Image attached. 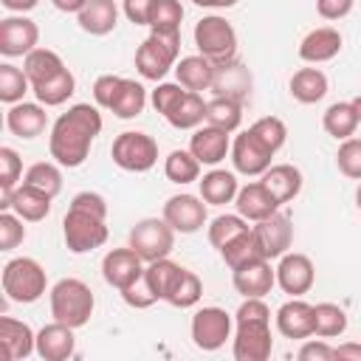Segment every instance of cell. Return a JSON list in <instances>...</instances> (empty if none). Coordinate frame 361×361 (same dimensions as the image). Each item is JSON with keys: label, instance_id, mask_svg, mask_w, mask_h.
<instances>
[{"label": "cell", "instance_id": "cell-1", "mask_svg": "<svg viewBox=\"0 0 361 361\" xmlns=\"http://www.w3.org/2000/svg\"><path fill=\"white\" fill-rule=\"evenodd\" d=\"M102 133V113L99 104L90 102H79L71 104L51 127L48 135V149L51 158L65 166V169H76L87 161L90 147L96 141V135Z\"/></svg>", "mask_w": 361, "mask_h": 361}, {"label": "cell", "instance_id": "cell-2", "mask_svg": "<svg viewBox=\"0 0 361 361\" xmlns=\"http://www.w3.org/2000/svg\"><path fill=\"white\" fill-rule=\"evenodd\" d=\"M271 350V307L259 296H248L240 302L234 313L231 355L234 361H268Z\"/></svg>", "mask_w": 361, "mask_h": 361}, {"label": "cell", "instance_id": "cell-3", "mask_svg": "<svg viewBox=\"0 0 361 361\" xmlns=\"http://www.w3.org/2000/svg\"><path fill=\"white\" fill-rule=\"evenodd\" d=\"M48 302H51V316L73 330L85 327L96 310V296L90 290L87 282L76 279V276H65L59 279L51 290H48Z\"/></svg>", "mask_w": 361, "mask_h": 361}, {"label": "cell", "instance_id": "cell-4", "mask_svg": "<svg viewBox=\"0 0 361 361\" xmlns=\"http://www.w3.org/2000/svg\"><path fill=\"white\" fill-rule=\"evenodd\" d=\"M3 293L8 302L34 305L48 290V274L34 257H14L3 265Z\"/></svg>", "mask_w": 361, "mask_h": 361}, {"label": "cell", "instance_id": "cell-5", "mask_svg": "<svg viewBox=\"0 0 361 361\" xmlns=\"http://www.w3.org/2000/svg\"><path fill=\"white\" fill-rule=\"evenodd\" d=\"M180 56V34L149 31V37L135 48V71L141 79L161 82L169 71H175Z\"/></svg>", "mask_w": 361, "mask_h": 361}, {"label": "cell", "instance_id": "cell-6", "mask_svg": "<svg viewBox=\"0 0 361 361\" xmlns=\"http://www.w3.org/2000/svg\"><path fill=\"white\" fill-rule=\"evenodd\" d=\"M62 237L71 254H87L107 243L110 228L107 217L93 214L82 206H68V214L62 217Z\"/></svg>", "mask_w": 361, "mask_h": 361}, {"label": "cell", "instance_id": "cell-7", "mask_svg": "<svg viewBox=\"0 0 361 361\" xmlns=\"http://www.w3.org/2000/svg\"><path fill=\"white\" fill-rule=\"evenodd\" d=\"M195 45H197V54H203L214 65H226V62L237 59V31L220 14H209V17L197 20Z\"/></svg>", "mask_w": 361, "mask_h": 361}, {"label": "cell", "instance_id": "cell-8", "mask_svg": "<svg viewBox=\"0 0 361 361\" xmlns=\"http://www.w3.org/2000/svg\"><path fill=\"white\" fill-rule=\"evenodd\" d=\"M110 158L124 172H149L158 164V141L141 130H124L113 138Z\"/></svg>", "mask_w": 361, "mask_h": 361}, {"label": "cell", "instance_id": "cell-9", "mask_svg": "<svg viewBox=\"0 0 361 361\" xmlns=\"http://www.w3.org/2000/svg\"><path fill=\"white\" fill-rule=\"evenodd\" d=\"M175 228L164 220V217H144L138 220L130 234H127V245L144 259V262H155L161 257H169L175 248Z\"/></svg>", "mask_w": 361, "mask_h": 361}, {"label": "cell", "instance_id": "cell-10", "mask_svg": "<svg viewBox=\"0 0 361 361\" xmlns=\"http://www.w3.org/2000/svg\"><path fill=\"white\" fill-rule=\"evenodd\" d=\"M189 333H192V344L203 353H214L220 350L231 333H234V316H228L223 307L217 305H209V307H197L195 316H192V324H189Z\"/></svg>", "mask_w": 361, "mask_h": 361}, {"label": "cell", "instance_id": "cell-11", "mask_svg": "<svg viewBox=\"0 0 361 361\" xmlns=\"http://www.w3.org/2000/svg\"><path fill=\"white\" fill-rule=\"evenodd\" d=\"M206 206H209V203H206L200 195L180 192V195L166 197L161 217H164L178 234H195V231H200V228L206 226V220H209Z\"/></svg>", "mask_w": 361, "mask_h": 361}, {"label": "cell", "instance_id": "cell-12", "mask_svg": "<svg viewBox=\"0 0 361 361\" xmlns=\"http://www.w3.org/2000/svg\"><path fill=\"white\" fill-rule=\"evenodd\" d=\"M34 48H39V25L25 17V14H11L0 20V54L14 59V56H28Z\"/></svg>", "mask_w": 361, "mask_h": 361}, {"label": "cell", "instance_id": "cell-13", "mask_svg": "<svg viewBox=\"0 0 361 361\" xmlns=\"http://www.w3.org/2000/svg\"><path fill=\"white\" fill-rule=\"evenodd\" d=\"M228 155H231L234 172H240L245 178H262L265 169L271 166V158H274V152L251 130H243L240 135H234Z\"/></svg>", "mask_w": 361, "mask_h": 361}, {"label": "cell", "instance_id": "cell-14", "mask_svg": "<svg viewBox=\"0 0 361 361\" xmlns=\"http://www.w3.org/2000/svg\"><path fill=\"white\" fill-rule=\"evenodd\" d=\"M251 231L265 259H279L293 245V220L285 212H274L271 217L254 223Z\"/></svg>", "mask_w": 361, "mask_h": 361}, {"label": "cell", "instance_id": "cell-15", "mask_svg": "<svg viewBox=\"0 0 361 361\" xmlns=\"http://www.w3.org/2000/svg\"><path fill=\"white\" fill-rule=\"evenodd\" d=\"M316 282V265L302 251H285L276 262V285L288 296H305Z\"/></svg>", "mask_w": 361, "mask_h": 361}, {"label": "cell", "instance_id": "cell-16", "mask_svg": "<svg viewBox=\"0 0 361 361\" xmlns=\"http://www.w3.org/2000/svg\"><path fill=\"white\" fill-rule=\"evenodd\" d=\"M144 268H147V262H144L130 245H124V248H110V251L104 254V259H102V276H104V282H107L110 288H116V290H124V288H130L133 282H138V279L144 276Z\"/></svg>", "mask_w": 361, "mask_h": 361}, {"label": "cell", "instance_id": "cell-17", "mask_svg": "<svg viewBox=\"0 0 361 361\" xmlns=\"http://www.w3.org/2000/svg\"><path fill=\"white\" fill-rule=\"evenodd\" d=\"M231 285L243 299H248V296L262 299L276 285V268H271V259L259 257L254 262H245V265L234 268L231 271Z\"/></svg>", "mask_w": 361, "mask_h": 361}, {"label": "cell", "instance_id": "cell-18", "mask_svg": "<svg viewBox=\"0 0 361 361\" xmlns=\"http://www.w3.org/2000/svg\"><path fill=\"white\" fill-rule=\"evenodd\" d=\"M274 322L279 336L290 341H305L313 336V305L305 302L302 296H290L285 305H279Z\"/></svg>", "mask_w": 361, "mask_h": 361}, {"label": "cell", "instance_id": "cell-19", "mask_svg": "<svg viewBox=\"0 0 361 361\" xmlns=\"http://www.w3.org/2000/svg\"><path fill=\"white\" fill-rule=\"evenodd\" d=\"M231 133L212 127V124H200L197 130H192L189 138V152L203 164V166H217L220 161H226V155L231 152Z\"/></svg>", "mask_w": 361, "mask_h": 361}, {"label": "cell", "instance_id": "cell-20", "mask_svg": "<svg viewBox=\"0 0 361 361\" xmlns=\"http://www.w3.org/2000/svg\"><path fill=\"white\" fill-rule=\"evenodd\" d=\"M341 31L333 28V25H322V28H313L302 37L299 42V59L307 62V65H322V62H330L341 54Z\"/></svg>", "mask_w": 361, "mask_h": 361}, {"label": "cell", "instance_id": "cell-21", "mask_svg": "<svg viewBox=\"0 0 361 361\" xmlns=\"http://www.w3.org/2000/svg\"><path fill=\"white\" fill-rule=\"evenodd\" d=\"M6 127L11 135L17 138H37L45 133L48 127V113H45V104L39 102H17V104H8V113H6Z\"/></svg>", "mask_w": 361, "mask_h": 361}, {"label": "cell", "instance_id": "cell-22", "mask_svg": "<svg viewBox=\"0 0 361 361\" xmlns=\"http://www.w3.org/2000/svg\"><path fill=\"white\" fill-rule=\"evenodd\" d=\"M0 350L6 361H23L37 353V333L14 316H0Z\"/></svg>", "mask_w": 361, "mask_h": 361}, {"label": "cell", "instance_id": "cell-23", "mask_svg": "<svg viewBox=\"0 0 361 361\" xmlns=\"http://www.w3.org/2000/svg\"><path fill=\"white\" fill-rule=\"evenodd\" d=\"M234 209L248 223H259V220L271 217L274 212H279V200L268 192V186L262 180H251V183L240 186V192L234 197Z\"/></svg>", "mask_w": 361, "mask_h": 361}, {"label": "cell", "instance_id": "cell-24", "mask_svg": "<svg viewBox=\"0 0 361 361\" xmlns=\"http://www.w3.org/2000/svg\"><path fill=\"white\" fill-rule=\"evenodd\" d=\"M73 353H76L73 327L54 319L51 324L37 330V355L42 361H68Z\"/></svg>", "mask_w": 361, "mask_h": 361}, {"label": "cell", "instance_id": "cell-25", "mask_svg": "<svg viewBox=\"0 0 361 361\" xmlns=\"http://www.w3.org/2000/svg\"><path fill=\"white\" fill-rule=\"evenodd\" d=\"M251 71L240 62V59H231L226 65H217L214 71V82H212V90L214 96H226V99H237V102H245L251 96Z\"/></svg>", "mask_w": 361, "mask_h": 361}, {"label": "cell", "instance_id": "cell-26", "mask_svg": "<svg viewBox=\"0 0 361 361\" xmlns=\"http://www.w3.org/2000/svg\"><path fill=\"white\" fill-rule=\"evenodd\" d=\"M51 195L48 192H42V189H37V186H31V183H20V186H14V192H11V212L14 214H20L25 223H39V220H45L48 214H51ZM6 209V212H8Z\"/></svg>", "mask_w": 361, "mask_h": 361}, {"label": "cell", "instance_id": "cell-27", "mask_svg": "<svg viewBox=\"0 0 361 361\" xmlns=\"http://www.w3.org/2000/svg\"><path fill=\"white\" fill-rule=\"evenodd\" d=\"M76 23L90 37H107L118 25V6L116 0H87V6L76 14Z\"/></svg>", "mask_w": 361, "mask_h": 361}, {"label": "cell", "instance_id": "cell-28", "mask_svg": "<svg viewBox=\"0 0 361 361\" xmlns=\"http://www.w3.org/2000/svg\"><path fill=\"white\" fill-rule=\"evenodd\" d=\"M214 71H217V65H214L212 59H206L203 54L180 56L178 65H175V76H178V82H180L186 90H195V93L212 90Z\"/></svg>", "mask_w": 361, "mask_h": 361}, {"label": "cell", "instance_id": "cell-29", "mask_svg": "<svg viewBox=\"0 0 361 361\" xmlns=\"http://www.w3.org/2000/svg\"><path fill=\"white\" fill-rule=\"evenodd\" d=\"M259 180H262V183L268 186V192L279 200V206L290 203V200L302 192V183H305L299 166H293V164H271Z\"/></svg>", "mask_w": 361, "mask_h": 361}, {"label": "cell", "instance_id": "cell-30", "mask_svg": "<svg viewBox=\"0 0 361 361\" xmlns=\"http://www.w3.org/2000/svg\"><path fill=\"white\" fill-rule=\"evenodd\" d=\"M197 186H200V197L209 203V206H226V203H234V197H237V192H240V180H237V175L234 172H228V169H209L200 180H197Z\"/></svg>", "mask_w": 361, "mask_h": 361}, {"label": "cell", "instance_id": "cell-31", "mask_svg": "<svg viewBox=\"0 0 361 361\" xmlns=\"http://www.w3.org/2000/svg\"><path fill=\"white\" fill-rule=\"evenodd\" d=\"M288 90H290V96H293L299 104H316V102H322V99L327 96L330 82H327L324 71H319V68H299V71L290 76Z\"/></svg>", "mask_w": 361, "mask_h": 361}, {"label": "cell", "instance_id": "cell-32", "mask_svg": "<svg viewBox=\"0 0 361 361\" xmlns=\"http://www.w3.org/2000/svg\"><path fill=\"white\" fill-rule=\"evenodd\" d=\"M361 118H358V110L350 102H333L324 113H322V127L327 135H333L336 141H344V138H353L355 130H358Z\"/></svg>", "mask_w": 361, "mask_h": 361}, {"label": "cell", "instance_id": "cell-33", "mask_svg": "<svg viewBox=\"0 0 361 361\" xmlns=\"http://www.w3.org/2000/svg\"><path fill=\"white\" fill-rule=\"evenodd\" d=\"M31 93L37 96L39 104H45V107H59V104H65V102L76 93V76L71 73V68H65V71H59L56 76H51V79H45V82L34 85Z\"/></svg>", "mask_w": 361, "mask_h": 361}, {"label": "cell", "instance_id": "cell-34", "mask_svg": "<svg viewBox=\"0 0 361 361\" xmlns=\"http://www.w3.org/2000/svg\"><path fill=\"white\" fill-rule=\"evenodd\" d=\"M65 68H68V65L62 62V56H59L56 51H51V48H34V51L23 59V71H25L31 87L39 85V82H45V79H51V76H56V73L65 71Z\"/></svg>", "mask_w": 361, "mask_h": 361}, {"label": "cell", "instance_id": "cell-35", "mask_svg": "<svg viewBox=\"0 0 361 361\" xmlns=\"http://www.w3.org/2000/svg\"><path fill=\"white\" fill-rule=\"evenodd\" d=\"M144 107H147V87H144L141 82L124 76V82H121V87H118V96H116L113 104H110V113H113L116 118H124V121H127V118L141 116Z\"/></svg>", "mask_w": 361, "mask_h": 361}, {"label": "cell", "instance_id": "cell-36", "mask_svg": "<svg viewBox=\"0 0 361 361\" xmlns=\"http://www.w3.org/2000/svg\"><path fill=\"white\" fill-rule=\"evenodd\" d=\"M169 127L175 130H197L200 124H206V102H203V93H195V90H186V96L178 102V107L166 116Z\"/></svg>", "mask_w": 361, "mask_h": 361}, {"label": "cell", "instance_id": "cell-37", "mask_svg": "<svg viewBox=\"0 0 361 361\" xmlns=\"http://www.w3.org/2000/svg\"><path fill=\"white\" fill-rule=\"evenodd\" d=\"M180 271H183V265H178V262L169 259V257H161V259H155V262H147L144 279H147V285L152 288V293L158 296V302H166V296H169V290L175 288Z\"/></svg>", "mask_w": 361, "mask_h": 361}, {"label": "cell", "instance_id": "cell-38", "mask_svg": "<svg viewBox=\"0 0 361 361\" xmlns=\"http://www.w3.org/2000/svg\"><path fill=\"white\" fill-rule=\"evenodd\" d=\"M347 330V313L336 302L313 305V336L319 338H338Z\"/></svg>", "mask_w": 361, "mask_h": 361}, {"label": "cell", "instance_id": "cell-39", "mask_svg": "<svg viewBox=\"0 0 361 361\" xmlns=\"http://www.w3.org/2000/svg\"><path fill=\"white\" fill-rule=\"evenodd\" d=\"M206 124L220 127L226 133H234L243 124V102L237 99H226V96H214L206 102Z\"/></svg>", "mask_w": 361, "mask_h": 361}, {"label": "cell", "instance_id": "cell-40", "mask_svg": "<svg viewBox=\"0 0 361 361\" xmlns=\"http://www.w3.org/2000/svg\"><path fill=\"white\" fill-rule=\"evenodd\" d=\"M200 166L203 164L189 149H172L164 158V175H166V180H172L178 186H186L192 180H200Z\"/></svg>", "mask_w": 361, "mask_h": 361}, {"label": "cell", "instance_id": "cell-41", "mask_svg": "<svg viewBox=\"0 0 361 361\" xmlns=\"http://www.w3.org/2000/svg\"><path fill=\"white\" fill-rule=\"evenodd\" d=\"M220 257H223V262L234 271V268H240V265H245V262L259 259L262 251H259V245H257V240H254V231L248 228V231L237 234L234 240H228V243L220 248Z\"/></svg>", "mask_w": 361, "mask_h": 361}, {"label": "cell", "instance_id": "cell-42", "mask_svg": "<svg viewBox=\"0 0 361 361\" xmlns=\"http://www.w3.org/2000/svg\"><path fill=\"white\" fill-rule=\"evenodd\" d=\"M25 93H31V82H28L25 71L11 62H3L0 65V102L17 104L25 99Z\"/></svg>", "mask_w": 361, "mask_h": 361}, {"label": "cell", "instance_id": "cell-43", "mask_svg": "<svg viewBox=\"0 0 361 361\" xmlns=\"http://www.w3.org/2000/svg\"><path fill=\"white\" fill-rule=\"evenodd\" d=\"M200 296H203V282H200V276H197L195 271L183 268L180 276H178V282H175V288H172L169 296H166V305L186 310V307H195V305L200 302Z\"/></svg>", "mask_w": 361, "mask_h": 361}, {"label": "cell", "instance_id": "cell-44", "mask_svg": "<svg viewBox=\"0 0 361 361\" xmlns=\"http://www.w3.org/2000/svg\"><path fill=\"white\" fill-rule=\"evenodd\" d=\"M23 180L37 186V189H42V192H48L51 197H56L62 192V169H59L56 161H37V164H31L25 169Z\"/></svg>", "mask_w": 361, "mask_h": 361}, {"label": "cell", "instance_id": "cell-45", "mask_svg": "<svg viewBox=\"0 0 361 361\" xmlns=\"http://www.w3.org/2000/svg\"><path fill=\"white\" fill-rule=\"evenodd\" d=\"M251 226H248V220L243 217V214H217L209 226H206V237H209V243L220 251L228 240H234L237 234H243V231H248Z\"/></svg>", "mask_w": 361, "mask_h": 361}, {"label": "cell", "instance_id": "cell-46", "mask_svg": "<svg viewBox=\"0 0 361 361\" xmlns=\"http://www.w3.org/2000/svg\"><path fill=\"white\" fill-rule=\"evenodd\" d=\"M180 23H183V6H180V0H155L152 17H149V31L180 34Z\"/></svg>", "mask_w": 361, "mask_h": 361}, {"label": "cell", "instance_id": "cell-47", "mask_svg": "<svg viewBox=\"0 0 361 361\" xmlns=\"http://www.w3.org/2000/svg\"><path fill=\"white\" fill-rule=\"evenodd\" d=\"M274 155L285 147V141H288V127H285V121L282 118H276V116H262V118H257L251 127H248Z\"/></svg>", "mask_w": 361, "mask_h": 361}, {"label": "cell", "instance_id": "cell-48", "mask_svg": "<svg viewBox=\"0 0 361 361\" xmlns=\"http://www.w3.org/2000/svg\"><path fill=\"white\" fill-rule=\"evenodd\" d=\"M336 166L344 178L361 180V138H344L336 149Z\"/></svg>", "mask_w": 361, "mask_h": 361}, {"label": "cell", "instance_id": "cell-49", "mask_svg": "<svg viewBox=\"0 0 361 361\" xmlns=\"http://www.w3.org/2000/svg\"><path fill=\"white\" fill-rule=\"evenodd\" d=\"M25 220L20 214H14L11 209L0 212V251H14L25 240Z\"/></svg>", "mask_w": 361, "mask_h": 361}, {"label": "cell", "instance_id": "cell-50", "mask_svg": "<svg viewBox=\"0 0 361 361\" xmlns=\"http://www.w3.org/2000/svg\"><path fill=\"white\" fill-rule=\"evenodd\" d=\"M186 96V87L180 85V82H158V87L152 90V96H149V102H152V107H155V113H161L164 118L178 107V102Z\"/></svg>", "mask_w": 361, "mask_h": 361}, {"label": "cell", "instance_id": "cell-51", "mask_svg": "<svg viewBox=\"0 0 361 361\" xmlns=\"http://www.w3.org/2000/svg\"><path fill=\"white\" fill-rule=\"evenodd\" d=\"M23 158L14 147H0V189H14L23 183Z\"/></svg>", "mask_w": 361, "mask_h": 361}, {"label": "cell", "instance_id": "cell-52", "mask_svg": "<svg viewBox=\"0 0 361 361\" xmlns=\"http://www.w3.org/2000/svg\"><path fill=\"white\" fill-rule=\"evenodd\" d=\"M124 76H116V73H102L96 82H93V102L104 110H110L113 99L118 96V87H121Z\"/></svg>", "mask_w": 361, "mask_h": 361}, {"label": "cell", "instance_id": "cell-53", "mask_svg": "<svg viewBox=\"0 0 361 361\" xmlns=\"http://www.w3.org/2000/svg\"><path fill=\"white\" fill-rule=\"evenodd\" d=\"M121 293V299L130 305V307H135V310H147V307H152L155 302H158V296L152 293V288L147 285V279L141 276L138 282H133L130 288H124V290H118Z\"/></svg>", "mask_w": 361, "mask_h": 361}, {"label": "cell", "instance_id": "cell-54", "mask_svg": "<svg viewBox=\"0 0 361 361\" xmlns=\"http://www.w3.org/2000/svg\"><path fill=\"white\" fill-rule=\"evenodd\" d=\"M299 361H333L336 358V347L327 344V338H305V344L299 347Z\"/></svg>", "mask_w": 361, "mask_h": 361}, {"label": "cell", "instance_id": "cell-55", "mask_svg": "<svg viewBox=\"0 0 361 361\" xmlns=\"http://www.w3.org/2000/svg\"><path fill=\"white\" fill-rule=\"evenodd\" d=\"M152 6L155 0H121V11L133 25H147L149 28V17H152Z\"/></svg>", "mask_w": 361, "mask_h": 361}, {"label": "cell", "instance_id": "cell-56", "mask_svg": "<svg viewBox=\"0 0 361 361\" xmlns=\"http://www.w3.org/2000/svg\"><path fill=\"white\" fill-rule=\"evenodd\" d=\"M353 6H355V0H316L319 17H322V20H330V23L344 20V17L353 11Z\"/></svg>", "mask_w": 361, "mask_h": 361}, {"label": "cell", "instance_id": "cell-57", "mask_svg": "<svg viewBox=\"0 0 361 361\" xmlns=\"http://www.w3.org/2000/svg\"><path fill=\"white\" fill-rule=\"evenodd\" d=\"M71 206H82V209H87V212H93V214L107 217V200H104L99 192H79V195H73Z\"/></svg>", "mask_w": 361, "mask_h": 361}, {"label": "cell", "instance_id": "cell-58", "mask_svg": "<svg viewBox=\"0 0 361 361\" xmlns=\"http://www.w3.org/2000/svg\"><path fill=\"white\" fill-rule=\"evenodd\" d=\"M51 3H54V8L62 11V14H79V11L87 6V0H51Z\"/></svg>", "mask_w": 361, "mask_h": 361}, {"label": "cell", "instance_id": "cell-59", "mask_svg": "<svg viewBox=\"0 0 361 361\" xmlns=\"http://www.w3.org/2000/svg\"><path fill=\"white\" fill-rule=\"evenodd\" d=\"M0 3H3V8L14 11V14H25V11L37 8V3H39V0H0Z\"/></svg>", "mask_w": 361, "mask_h": 361}, {"label": "cell", "instance_id": "cell-60", "mask_svg": "<svg viewBox=\"0 0 361 361\" xmlns=\"http://www.w3.org/2000/svg\"><path fill=\"white\" fill-rule=\"evenodd\" d=\"M336 358H355V361H361V344L347 341V344L336 347Z\"/></svg>", "mask_w": 361, "mask_h": 361}, {"label": "cell", "instance_id": "cell-61", "mask_svg": "<svg viewBox=\"0 0 361 361\" xmlns=\"http://www.w3.org/2000/svg\"><path fill=\"white\" fill-rule=\"evenodd\" d=\"M195 6H200V8H231V6H237L240 0H192Z\"/></svg>", "mask_w": 361, "mask_h": 361}, {"label": "cell", "instance_id": "cell-62", "mask_svg": "<svg viewBox=\"0 0 361 361\" xmlns=\"http://www.w3.org/2000/svg\"><path fill=\"white\" fill-rule=\"evenodd\" d=\"M355 206L361 209V180H358V186H355Z\"/></svg>", "mask_w": 361, "mask_h": 361}, {"label": "cell", "instance_id": "cell-63", "mask_svg": "<svg viewBox=\"0 0 361 361\" xmlns=\"http://www.w3.org/2000/svg\"><path fill=\"white\" fill-rule=\"evenodd\" d=\"M353 104H355V110H358V118H361V93L353 99Z\"/></svg>", "mask_w": 361, "mask_h": 361}]
</instances>
